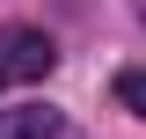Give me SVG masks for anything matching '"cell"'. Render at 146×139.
Instances as JSON below:
<instances>
[{
	"mask_svg": "<svg viewBox=\"0 0 146 139\" xmlns=\"http://www.w3.org/2000/svg\"><path fill=\"white\" fill-rule=\"evenodd\" d=\"M0 81H7V66H0Z\"/></svg>",
	"mask_w": 146,
	"mask_h": 139,
	"instance_id": "obj_4",
	"label": "cell"
},
{
	"mask_svg": "<svg viewBox=\"0 0 146 139\" xmlns=\"http://www.w3.org/2000/svg\"><path fill=\"white\" fill-rule=\"evenodd\" d=\"M66 132V117H58L51 103H15L0 110V139H58Z\"/></svg>",
	"mask_w": 146,
	"mask_h": 139,
	"instance_id": "obj_2",
	"label": "cell"
},
{
	"mask_svg": "<svg viewBox=\"0 0 146 139\" xmlns=\"http://www.w3.org/2000/svg\"><path fill=\"white\" fill-rule=\"evenodd\" d=\"M117 103H124L131 117H146V66H131V73H117Z\"/></svg>",
	"mask_w": 146,
	"mask_h": 139,
	"instance_id": "obj_3",
	"label": "cell"
},
{
	"mask_svg": "<svg viewBox=\"0 0 146 139\" xmlns=\"http://www.w3.org/2000/svg\"><path fill=\"white\" fill-rule=\"evenodd\" d=\"M0 66H7V81H44L58 66V44L44 29H29V22H7L0 29Z\"/></svg>",
	"mask_w": 146,
	"mask_h": 139,
	"instance_id": "obj_1",
	"label": "cell"
}]
</instances>
